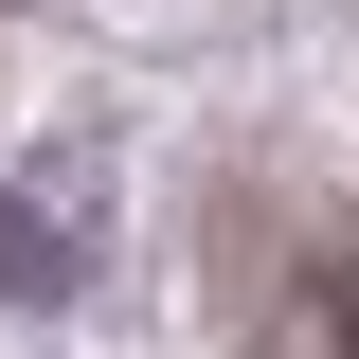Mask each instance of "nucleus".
I'll return each mask as SVG.
<instances>
[{
	"label": "nucleus",
	"instance_id": "f257e3e1",
	"mask_svg": "<svg viewBox=\"0 0 359 359\" xmlns=\"http://www.w3.org/2000/svg\"><path fill=\"white\" fill-rule=\"evenodd\" d=\"M0 287H18V306H72V233H54L18 180H0Z\"/></svg>",
	"mask_w": 359,
	"mask_h": 359
}]
</instances>
